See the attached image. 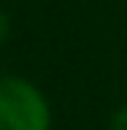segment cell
<instances>
[{
    "label": "cell",
    "instance_id": "1",
    "mask_svg": "<svg viewBox=\"0 0 127 130\" xmlns=\"http://www.w3.org/2000/svg\"><path fill=\"white\" fill-rule=\"evenodd\" d=\"M0 130H50V108L36 86L0 78Z\"/></svg>",
    "mask_w": 127,
    "mask_h": 130
},
{
    "label": "cell",
    "instance_id": "2",
    "mask_svg": "<svg viewBox=\"0 0 127 130\" xmlns=\"http://www.w3.org/2000/svg\"><path fill=\"white\" fill-rule=\"evenodd\" d=\"M111 130H127V108H122V111L113 116V122H111Z\"/></svg>",
    "mask_w": 127,
    "mask_h": 130
},
{
    "label": "cell",
    "instance_id": "3",
    "mask_svg": "<svg viewBox=\"0 0 127 130\" xmlns=\"http://www.w3.org/2000/svg\"><path fill=\"white\" fill-rule=\"evenodd\" d=\"M6 33H8V20H6V14L0 11V39H3Z\"/></svg>",
    "mask_w": 127,
    "mask_h": 130
}]
</instances>
